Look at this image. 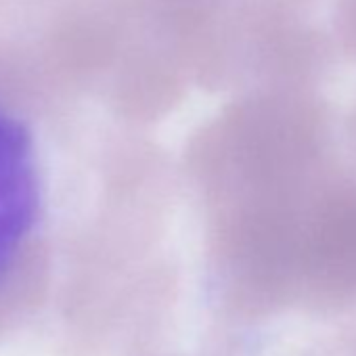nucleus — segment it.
Instances as JSON below:
<instances>
[{
    "label": "nucleus",
    "instance_id": "1",
    "mask_svg": "<svg viewBox=\"0 0 356 356\" xmlns=\"http://www.w3.org/2000/svg\"><path fill=\"white\" fill-rule=\"evenodd\" d=\"M51 195L40 132L17 107L0 99V285L42 235Z\"/></svg>",
    "mask_w": 356,
    "mask_h": 356
}]
</instances>
